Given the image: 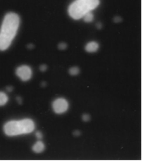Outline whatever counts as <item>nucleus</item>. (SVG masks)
Here are the masks:
<instances>
[{"label": "nucleus", "mask_w": 143, "mask_h": 162, "mask_svg": "<svg viewBox=\"0 0 143 162\" xmlns=\"http://www.w3.org/2000/svg\"><path fill=\"white\" fill-rule=\"evenodd\" d=\"M20 25V18L15 13L5 15L0 29V50H6L15 38Z\"/></svg>", "instance_id": "1"}, {"label": "nucleus", "mask_w": 143, "mask_h": 162, "mask_svg": "<svg viewBox=\"0 0 143 162\" xmlns=\"http://www.w3.org/2000/svg\"><path fill=\"white\" fill-rule=\"evenodd\" d=\"M3 130L5 134L9 136L28 134L35 130V123L30 119L10 121L4 125Z\"/></svg>", "instance_id": "2"}, {"label": "nucleus", "mask_w": 143, "mask_h": 162, "mask_svg": "<svg viewBox=\"0 0 143 162\" xmlns=\"http://www.w3.org/2000/svg\"><path fill=\"white\" fill-rule=\"evenodd\" d=\"M99 4L100 0H76L69 5L68 13L71 18L78 20L95 9Z\"/></svg>", "instance_id": "3"}, {"label": "nucleus", "mask_w": 143, "mask_h": 162, "mask_svg": "<svg viewBox=\"0 0 143 162\" xmlns=\"http://www.w3.org/2000/svg\"><path fill=\"white\" fill-rule=\"evenodd\" d=\"M15 74L22 81H27L32 77V71L29 66L22 65L17 68Z\"/></svg>", "instance_id": "4"}, {"label": "nucleus", "mask_w": 143, "mask_h": 162, "mask_svg": "<svg viewBox=\"0 0 143 162\" xmlns=\"http://www.w3.org/2000/svg\"><path fill=\"white\" fill-rule=\"evenodd\" d=\"M68 108H69V103L67 100L63 98L56 99L52 103V108L56 113L58 114L66 112L68 110Z\"/></svg>", "instance_id": "5"}, {"label": "nucleus", "mask_w": 143, "mask_h": 162, "mask_svg": "<svg viewBox=\"0 0 143 162\" xmlns=\"http://www.w3.org/2000/svg\"><path fill=\"white\" fill-rule=\"evenodd\" d=\"M99 49V44L97 42H91L88 43L85 46V49L87 52H95L98 50Z\"/></svg>", "instance_id": "6"}, {"label": "nucleus", "mask_w": 143, "mask_h": 162, "mask_svg": "<svg viewBox=\"0 0 143 162\" xmlns=\"http://www.w3.org/2000/svg\"><path fill=\"white\" fill-rule=\"evenodd\" d=\"M45 149V145L42 141H38L37 142L35 143L33 146H32V150L33 152L36 153H40L43 152Z\"/></svg>", "instance_id": "7"}, {"label": "nucleus", "mask_w": 143, "mask_h": 162, "mask_svg": "<svg viewBox=\"0 0 143 162\" xmlns=\"http://www.w3.org/2000/svg\"><path fill=\"white\" fill-rule=\"evenodd\" d=\"M8 96L5 93L0 92V106H3L8 103Z\"/></svg>", "instance_id": "8"}, {"label": "nucleus", "mask_w": 143, "mask_h": 162, "mask_svg": "<svg viewBox=\"0 0 143 162\" xmlns=\"http://www.w3.org/2000/svg\"><path fill=\"white\" fill-rule=\"evenodd\" d=\"M83 20H84L85 22H87V23H90L93 21L94 19V15L92 12H89L88 13H86L84 16L83 17Z\"/></svg>", "instance_id": "9"}, {"label": "nucleus", "mask_w": 143, "mask_h": 162, "mask_svg": "<svg viewBox=\"0 0 143 162\" xmlns=\"http://www.w3.org/2000/svg\"><path fill=\"white\" fill-rule=\"evenodd\" d=\"M79 72H80V69H79L77 67H76V66H75V67H72L71 69H69V73L71 75H73V76L78 75Z\"/></svg>", "instance_id": "10"}, {"label": "nucleus", "mask_w": 143, "mask_h": 162, "mask_svg": "<svg viewBox=\"0 0 143 162\" xmlns=\"http://www.w3.org/2000/svg\"><path fill=\"white\" fill-rule=\"evenodd\" d=\"M58 48L60 49H65L66 48V44L65 43H61V44H59Z\"/></svg>", "instance_id": "11"}, {"label": "nucleus", "mask_w": 143, "mask_h": 162, "mask_svg": "<svg viewBox=\"0 0 143 162\" xmlns=\"http://www.w3.org/2000/svg\"><path fill=\"white\" fill-rule=\"evenodd\" d=\"M82 119H83V121H85V122H87V121L89 120V116L88 114H84L83 115V117H82Z\"/></svg>", "instance_id": "12"}, {"label": "nucleus", "mask_w": 143, "mask_h": 162, "mask_svg": "<svg viewBox=\"0 0 143 162\" xmlns=\"http://www.w3.org/2000/svg\"><path fill=\"white\" fill-rule=\"evenodd\" d=\"M35 136H36V137H37L38 139H42V133L39 131H37L36 133H35Z\"/></svg>", "instance_id": "13"}, {"label": "nucleus", "mask_w": 143, "mask_h": 162, "mask_svg": "<svg viewBox=\"0 0 143 162\" xmlns=\"http://www.w3.org/2000/svg\"><path fill=\"white\" fill-rule=\"evenodd\" d=\"M46 65H42V66H40V69L42 71V72H44V71H46Z\"/></svg>", "instance_id": "14"}, {"label": "nucleus", "mask_w": 143, "mask_h": 162, "mask_svg": "<svg viewBox=\"0 0 143 162\" xmlns=\"http://www.w3.org/2000/svg\"><path fill=\"white\" fill-rule=\"evenodd\" d=\"M114 19H117V21H114L115 22H120V21H121V18H120V17H116Z\"/></svg>", "instance_id": "15"}, {"label": "nucleus", "mask_w": 143, "mask_h": 162, "mask_svg": "<svg viewBox=\"0 0 143 162\" xmlns=\"http://www.w3.org/2000/svg\"><path fill=\"white\" fill-rule=\"evenodd\" d=\"M7 90L8 91V92H11V91L13 90V88H11V87H9V88H8V89H7Z\"/></svg>", "instance_id": "16"}]
</instances>
